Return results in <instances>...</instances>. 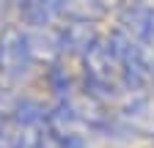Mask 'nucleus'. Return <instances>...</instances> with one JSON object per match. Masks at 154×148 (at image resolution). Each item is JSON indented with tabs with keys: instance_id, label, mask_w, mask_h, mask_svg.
<instances>
[{
	"instance_id": "f03ea898",
	"label": "nucleus",
	"mask_w": 154,
	"mask_h": 148,
	"mask_svg": "<svg viewBox=\"0 0 154 148\" xmlns=\"http://www.w3.org/2000/svg\"><path fill=\"white\" fill-rule=\"evenodd\" d=\"M119 123L127 129V135H140V137H154V90H132L124 96L119 113Z\"/></svg>"
},
{
	"instance_id": "7ed1b4c3",
	"label": "nucleus",
	"mask_w": 154,
	"mask_h": 148,
	"mask_svg": "<svg viewBox=\"0 0 154 148\" xmlns=\"http://www.w3.org/2000/svg\"><path fill=\"white\" fill-rule=\"evenodd\" d=\"M107 8H110L107 0H58V14L66 22L94 25L107 14Z\"/></svg>"
},
{
	"instance_id": "20e7f679",
	"label": "nucleus",
	"mask_w": 154,
	"mask_h": 148,
	"mask_svg": "<svg viewBox=\"0 0 154 148\" xmlns=\"http://www.w3.org/2000/svg\"><path fill=\"white\" fill-rule=\"evenodd\" d=\"M19 14L25 16V22L33 30L52 28L58 19H61V14H58V0H25Z\"/></svg>"
},
{
	"instance_id": "f257e3e1",
	"label": "nucleus",
	"mask_w": 154,
	"mask_h": 148,
	"mask_svg": "<svg viewBox=\"0 0 154 148\" xmlns=\"http://www.w3.org/2000/svg\"><path fill=\"white\" fill-rule=\"evenodd\" d=\"M36 52L30 44V33L19 25L0 28V80L6 85H19L33 69Z\"/></svg>"
},
{
	"instance_id": "39448f33",
	"label": "nucleus",
	"mask_w": 154,
	"mask_h": 148,
	"mask_svg": "<svg viewBox=\"0 0 154 148\" xmlns=\"http://www.w3.org/2000/svg\"><path fill=\"white\" fill-rule=\"evenodd\" d=\"M151 140H154V137H151ZM151 148H154V143H151Z\"/></svg>"
}]
</instances>
